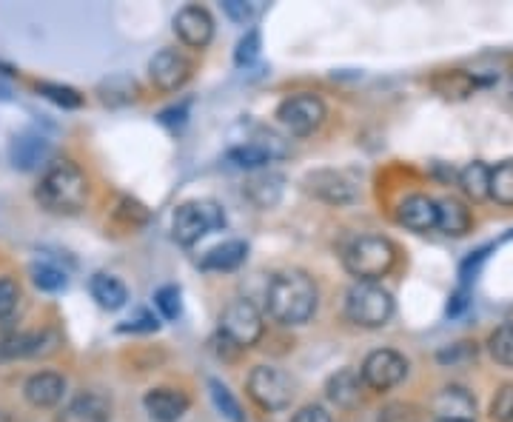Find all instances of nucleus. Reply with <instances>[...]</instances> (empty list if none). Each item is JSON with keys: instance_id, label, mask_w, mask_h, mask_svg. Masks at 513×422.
Here are the masks:
<instances>
[{"instance_id": "nucleus-21", "label": "nucleus", "mask_w": 513, "mask_h": 422, "mask_svg": "<svg viewBox=\"0 0 513 422\" xmlns=\"http://www.w3.org/2000/svg\"><path fill=\"white\" fill-rule=\"evenodd\" d=\"M112 417V405L103 394H80L72 403L63 408V414L57 417V422H109Z\"/></svg>"}, {"instance_id": "nucleus-12", "label": "nucleus", "mask_w": 513, "mask_h": 422, "mask_svg": "<svg viewBox=\"0 0 513 422\" xmlns=\"http://www.w3.org/2000/svg\"><path fill=\"white\" fill-rule=\"evenodd\" d=\"M191 60L177 52V49H160L152 60H149V77L160 92H180L191 80Z\"/></svg>"}, {"instance_id": "nucleus-37", "label": "nucleus", "mask_w": 513, "mask_h": 422, "mask_svg": "<svg viewBox=\"0 0 513 422\" xmlns=\"http://www.w3.org/2000/svg\"><path fill=\"white\" fill-rule=\"evenodd\" d=\"M491 417L494 422H513V385H502L496 391L494 403H491Z\"/></svg>"}, {"instance_id": "nucleus-26", "label": "nucleus", "mask_w": 513, "mask_h": 422, "mask_svg": "<svg viewBox=\"0 0 513 422\" xmlns=\"http://www.w3.org/2000/svg\"><path fill=\"white\" fill-rule=\"evenodd\" d=\"M488 186H491V169H488L485 163H479V160L468 163V166L459 172V189L465 192L468 200H474V203L488 197Z\"/></svg>"}, {"instance_id": "nucleus-27", "label": "nucleus", "mask_w": 513, "mask_h": 422, "mask_svg": "<svg viewBox=\"0 0 513 422\" xmlns=\"http://www.w3.org/2000/svg\"><path fill=\"white\" fill-rule=\"evenodd\" d=\"M476 83L474 75H468V72H445V75H439L434 80V89H437L439 95L448 97V100H465V97H471L476 92Z\"/></svg>"}, {"instance_id": "nucleus-28", "label": "nucleus", "mask_w": 513, "mask_h": 422, "mask_svg": "<svg viewBox=\"0 0 513 422\" xmlns=\"http://www.w3.org/2000/svg\"><path fill=\"white\" fill-rule=\"evenodd\" d=\"M137 95H140V89H137L134 77H126V75L109 77V80L100 86V97H103V103H109V106L134 103V100H137Z\"/></svg>"}, {"instance_id": "nucleus-25", "label": "nucleus", "mask_w": 513, "mask_h": 422, "mask_svg": "<svg viewBox=\"0 0 513 422\" xmlns=\"http://www.w3.org/2000/svg\"><path fill=\"white\" fill-rule=\"evenodd\" d=\"M248 246L243 240H228L223 246H214V249L200 260V269L203 271H234L246 263Z\"/></svg>"}, {"instance_id": "nucleus-16", "label": "nucleus", "mask_w": 513, "mask_h": 422, "mask_svg": "<svg viewBox=\"0 0 513 422\" xmlns=\"http://www.w3.org/2000/svg\"><path fill=\"white\" fill-rule=\"evenodd\" d=\"M66 394V377L57 371H38L23 383V397L35 408H55Z\"/></svg>"}, {"instance_id": "nucleus-7", "label": "nucleus", "mask_w": 513, "mask_h": 422, "mask_svg": "<svg viewBox=\"0 0 513 422\" xmlns=\"http://www.w3.org/2000/svg\"><path fill=\"white\" fill-rule=\"evenodd\" d=\"M248 397L266 411H283L294 400V383L274 365H257L248 374Z\"/></svg>"}, {"instance_id": "nucleus-10", "label": "nucleus", "mask_w": 513, "mask_h": 422, "mask_svg": "<svg viewBox=\"0 0 513 422\" xmlns=\"http://www.w3.org/2000/svg\"><path fill=\"white\" fill-rule=\"evenodd\" d=\"M305 192L314 194L328 206H351L357 200V183L345 172L320 169V172L305 174Z\"/></svg>"}, {"instance_id": "nucleus-11", "label": "nucleus", "mask_w": 513, "mask_h": 422, "mask_svg": "<svg viewBox=\"0 0 513 422\" xmlns=\"http://www.w3.org/2000/svg\"><path fill=\"white\" fill-rule=\"evenodd\" d=\"M288 157V146L283 137H277L274 132H260L254 140H246L243 146H234L228 152V160L240 169H263L271 160Z\"/></svg>"}, {"instance_id": "nucleus-34", "label": "nucleus", "mask_w": 513, "mask_h": 422, "mask_svg": "<svg viewBox=\"0 0 513 422\" xmlns=\"http://www.w3.org/2000/svg\"><path fill=\"white\" fill-rule=\"evenodd\" d=\"M154 308L163 314V320H177L183 314V300H180V288L163 286L154 291Z\"/></svg>"}, {"instance_id": "nucleus-32", "label": "nucleus", "mask_w": 513, "mask_h": 422, "mask_svg": "<svg viewBox=\"0 0 513 422\" xmlns=\"http://www.w3.org/2000/svg\"><path fill=\"white\" fill-rule=\"evenodd\" d=\"M38 95L52 100L60 109H80L83 106V95L72 86H60V83H38Z\"/></svg>"}, {"instance_id": "nucleus-31", "label": "nucleus", "mask_w": 513, "mask_h": 422, "mask_svg": "<svg viewBox=\"0 0 513 422\" xmlns=\"http://www.w3.org/2000/svg\"><path fill=\"white\" fill-rule=\"evenodd\" d=\"M32 283L40 288V291H60V288H66L69 283V277H66V271L55 266V263H35L32 266Z\"/></svg>"}, {"instance_id": "nucleus-43", "label": "nucleus", "mask_w": 513, "mask_h": 422, "mask_svg": "<svg viewBox=\"0 0 513 422\" xmlns=\"http://www.w3.org/2000/svg\"><path fill=\"white\" fill-rule=\"evenodd\" d=\"M0 100H12V89H9V83H3V80H0Z\"/></svg>"}, {"instance_id": "nucleus-23", "label": "nucleus", "mask_w": 513, "mask_h": 422, "mask_svg": "<svg viewBox=\"0 0 513 422\" xmlns=\"http://www.w3.org/2000/svg\"><path fill=\"white\" fill-rule=\"evenodd\" d=\"M89 291L95 297V303L106 311H117V308L126 306L129 300V288L120 277L114 274H106V271H97L95 277L89 280Z\"/></svg>"}, {"instance_id": "nucleus-13", "label": "nucleus", "mask_w": 513, "mask_h": 422, "mask_svg": "<svg viewBox=\"0 0 513 422\" xmlns=\"http://www.w3.org/2000/svg\"><path fill=\"white\" fill-rule=\"evenodd\" d=\"M9 160L20 172H38L52 160V140L38 132H20L9 143Z\"/></svg>"}, {"instance_id": "nucleus-33", "label": "nucleus", "mask_w": 513, "mask_h": 422, "mask_svg": "<svg viewBox=\"0 0 513 422\" xmlns=\"http://www.w3.org/2000/svg\"><path fill=\"white\" fill-rule=\"evenodd\" d=\"M488 348H491V357H494L499 365H513V323H505L499 326L491 334L488 340Z\"/></svg>"}, {"instance_id": "nucleus-6", "label": "nucleus", "mask_w": 513, "mask_h": 422, "mask_svg": "<svg viewBox=\"0 0 513 422\" xmlns=\"http://www.w3.org/2000/svg\"><path fill=\"white\" fill-rule=\"evenodd\" d=\"M266 331L263 314L251 300H231L223 314H220V334L226 337L231 346L251 348L260 343Z\"/></svg>"}, {"instance_id": "nucleus-46", "label": "nucleus", "mask_w": 513, "mask_h": 422, "mask_svg": "<svg viewBox=\"0 0 513 422\" xmlns=\"http://www.w3.org/2000/svg\"><path fill=\"white\" fill-rule=\"evenodd\" d=\"M434 422H445V420H434Z\"/></svg>"}, {"instance_id": "nucleus-14", "label": "nucleus", "mask_w": 513, "mask_h": 422, "mask_svg": "<svg viewBox=\"0 0 513 422\" xmlns=\"http://www.w3.org/2000/svg\"><path fill=\"white\" fill-rule=\"evenodd\" d=\"M174 35L189 49H206L214 38V18L203 6H186L174 15Z\"/></svg>"}, {"instance_id": "nucleus-19", "label": "nucleus", "mask_w": 513, "mask_h": 422, "mask_svg": "<svg viewBox=\"0 0 513 422\" xmlns=\"http://www.w3.org/2000/svg\"><path fill=\"white\" fill-rule=\"evenodd\" d=\"M397 217L405 229L419 231V234L437 229V200H431L425 194H411L399 203Z\"/></svg>"}, {"instance_id": "nucleus-35", "label": "nucleus", "mask_w": 513, "mask_h": 422, "mask_svg": "<svg viewBox=\"0 0 513 422\" xmlns=\"http://www.w3.org/2000/svg\"><path fill=\"white\" fill-rule=\"evenodd\" d=\"M260 46H263V40H260V32H257V29H248L246 35L240 38V43H237V52H234V63H237V66H251L254 60L260 58Z\"/></svg>"}, {"instance_id": "nucleus-18", "label": "nucleus", "mask_w": 513, "mask_h": 422, "mask_svg": "<svg viewBox=\"0 0 513 422\" xmlns=\"http://www.w3.org/2000/svg\"><path fill=\"white\" fill-rule=\"evenodd\" d=\"M434 417L445 422H474L476 400L462 385H448L434 400Z\"/></svg>"}, {"instance_id": "nucleus-38", "label": "nucleus", "mask_w": 513, "mask_h": 422, "mask_svg": "<svg viewBox=\"0 0 513 422\" xmlns=\"http://www.w3.org/2000/svg\"><path fill=\"white\" fill-rule=\"evenodd\" d=\"M160 328V323H157V317L154 314H149V311H140L137 317H132V320H126L123 326H117V331L120 334H152V331H157Z\"/></svg>"}, {"instance_id": "nucleus-29", "label": "nucleus", "mask_w": 513, "mask_h": 422, "mask_svg": "<svg viewBox=\"0 0 513 422\" xmlns=\"http://www.w3.org/2000/svg\"><path fill=\"white\" fill-rule=\"evenodd\" d=\"M488 197H494L499 206H513V160L499 163L491 169V186H488Z\"/></svg>"}, {"instance_id": "nucleus-44", "label": "nucleus", "mask_w": 513, "mask_h": 422, "mask_svg": "<svg viewBox=\"0 0 513 422\" xmlns=\"http://www.w3.org/2000/svg\"><path fill=\"white\" fill-rule=\"evenodd\" d=\"M0 422H15V420H12V417H9L6 411H0Z\"/></svg>"}, {"instance_id": "nucleus-4", "label": "nucleus", "mask_w": 513, "mask_h": 422, "mask_svg": "<svg viewBox=\"0 0 513 422\" xmlns=\"http://www.w3.org/2000/svg\"><path fill=\"white\" fill-rule=\"evenodd\" d=\"M394 314V297L377 283H357L345 294V320L360 328H380Z\"/></svg>"}, {"instance_id": "nucleus-17", "label": "nucleus", "mask_w": 513, "mask_h": 422, "mask_svg": "<svg viewBox=\"0 0 513 422\" xmlns=\"http://www.w3.org/2000/svg\"><path fill=\"white\" fill-rule=\"evenodd\" d=\"M57 348L55 331H32V334H12L0 343L3 360H18V357H43Z\"/></svg>"}, {"instance_id": "nucleus-45", "label": "nucleus", "mask_w": 513, "mask_h": 422, "mask_svg": "<svg viewBox=\"0 0 513 422\" xmlns=\"http://www.w3.org/2000/svg\"><path fill=\"white\" fill-rule=\"evenodd\" d=\"M511 97H513V80H511Z\"/></svg>"}, {"instance_id": "nucleus-1", "label": "nucleus", "mask_w": 513, "mask_h": 422, "mask_svg": "<svg viewBox=\"0 0 513 422\" xmlns=\"http://www.w3.org/2000/svg\"><path fill=\"white\" fill-rule=\"evenodd\" d=\"M317 283L305 271H283L266 288L268 314L283 326H305L317 311Z\"/></svg>"}, {"instance_id": "nucleus-15", "label": "nucleus", "mask_w": 513, "mask_h": 422, "mask_svg": "<svg viewBox=\"0 0 513 422\" xmlns=\"http://www.w3.org/2000/svg\"><path fill=\"white\" fill-rule=\"evenodd\" d=\"M143 405L154 422H180L186 417L191 400L177 388H152L143 397Z\"/></svg>"}, {"instance_id": "nucleus-24", "label": "nucleus", "mask_w": 513, "mask_h": 422, "mask_svg": "<svg viewBox=\"0 0 513 422\" xmlns=\"http://www.w3.org/2000/svg\"><path fill=\"white\" fill-rule=\"evenodd\" d=\"M471 223H474L471 209H468L462 200H456V197H445V200H439L437 203V229L442 231V234L462 237V234H468V231H471Z\"/></svg>"}, {"instance_id": "nucleus-9", "label": "nucleus", "mask_w": 513, "mask_h": 422, "mask_svg": "<svg viewBox=\"0 0 513 422\" xmlns=\"http://www.w3.org/2000/svg\"><path fill=\"white\" fill-rule=\"evenodd\" d=\"M408 374V360L394 351V348H377L365 357V363L360 368L362 385H368L371 391H388L405 380Z\"/></svg>"}, {"instance_id": "nucleus-2", "label": "nucleus", "mask_w": 513, "mask_h": 422, "mask_svg": "<svg viewBox=\"0 0 513 422\" xmlns=\"http://www.w3.org/2000/svg\"><path fill=\"white\" fill-rule=\"evenodd\" d=\"M38 203L52 214H77L86 206L89 197V183L86 174L77 169L72 160H55L40 174L38 189H35Z\"/></svg>"}, {"instance_id": "nucleus-41", "label": "nucleus", "mask_w": 513, "mask_h": 422, "mask_svg": "<svg viewBox=\"0 0 513 422\" xmlns=\"http://www.w3.org/2000/svg\"><path fill=\"white\" fill-rule=\"evenodd\" d=\"M380 422H414V417L408 414L405 405H388V408L382 411Z\"/></svg>"}, {"instance_id": "nucleus-20", "label": "nucleus", "mask_w": 513, "mask_h": 422, "mask_svg": "<svg viewBox=\"0 0 513 422\" xmlns=\"http://www.w3.org/2000/svg\"><path fill=\"white\" fill-rule=\"evenodd\" d=\"M325 397L337 408H357L362 400V377L354 368H340L337 374L328 377L325 383Z\"/></svg>"}, {"instance_id": "nucleus-22", "label": "nucleus", "mask_w": 513, "mask_h": 422, "mask_svg": "<svg viewBox=\"0 0 513 422\" xmlns=\"http://www.w3.org/2000/svg\"><path fill=\"white\" fill-rule=\"evenodd\" d=\"M285 177L277 172H260L254 177H248L243 192L248 194V200L260 209H274L283 197Z\"/></svg>"}, {"instance_id": "nucleus-42", "label": "nucleus", "mask_w": 513, "mask_h": 422, "mask_svg": "<svg viewBox=\"0 0 513 422\" xmlns=\"http://www.w3.org/2000/svg\"><path fill=\"white\" fill-rule=\"evenodd\" d=\"M465 306H468V300H465V291H459V294H454V303L448 306V314H451V317H456V314H459V311H462Z\"/></svg>"}, {"instance_id": "nucleus-36", "label": "nucleus", "mask_w": 513, "mask_h": 422, "mask_svg": "<svg viewBox=\"0 0 513 422\" xmlns=\"http://www.w3.org/2000/svg\"><path fill=\"white\" fill-rule=\"evenodd\" d=\"M20 303V286L18 280L12 277H0V323L9 320L15 311H18Z\"/></svg>"}, {"instance_id": "nucleus-40", "label": "nucleus", "mask_w": 513, "mask_h": 422, "mask_svg": "<svg viewBox=\"0 0 513 422\" xmlns=\"http://www.w3.org/2000/svg\"><path fill=\"white\" fill-rule=\"evenodd\" d=\"M291 422H334V417L325 411L323 405H303V408L291 417Z\"/></svg>"}, {"instance_id": "nucleus-3", "label": "nucleus", "mask_w": 513, "mask_h": 422, "mask_svg": "<svg viewBox=\"0 0 513 422\" xmlns=\"http://www.w3.org/2000/svg\"><path fill=\"white\" fill-rule=\"evenodd\" d=\"M397 263V249L388 237L362 234L348 249L342 251V266L357 283H377Z\"/></svg>"}, {"instance_id": "nucleus-30", "label": "nucleus", "mask_w": 513, "mask_h": 422, "mask_svg": "<svg viewBox=\"0 0 513 422\" xmlns=\"http://www.w3.org/2000/svg\"><path fill=\"white\" fill-rule=\"evenodd\" d=\"M209 391H211V400L217 405V411L226 417L228 422H246V414H243V408L237 403V397L228 391L226 383H220V380H209Z\"/></svg>"}, {"instance_id": "nucleus-8", "label": "nucleus", "mask_w": 513, "mask_h": 422, "mask_svg": "<svg viewBox=\"0 0 513 422\" xmlns=\"http://www.w3.org/2000/svg\"><path fill=\"white\" fill-rule=\"evenodd\" d=\"M277 117L294 137H308L323 126L328 109H325L323 97L303 92V95L285 97L277 109Z\"/></svg>"}, {"instance_id": "nucleus-5", "label": "nucleus", "mask_w": 513, "mask_h": 422, "mask_svg": "<svg viewBox=\"0 0 513 422\" xmlns=\"http://www.w3.org/2000/svg\"><path fill=\"white\" fill-rule=\"evenodd\" d=\"M226 226V211L220 209L214 200H191L174 211L171 220V234L180 246H194L200 237Z\"/></svg>"}, {"instance_id": "nucleus-39", "label": "nucleus", "mask_w": 513, "mask_h": 422, "mask_svg": "<svg viewBox=\"0 0 513 422\" xmlns=\"http://www.w3.org/2000/svg\"><path fill=\"white\" fill-rule=\"evenodd\" d=\"M223 9H226L228 18L237 20V23H248V20H254V15H257V6L243 3V0H226Z\"/></svg>"}]
</instances>
